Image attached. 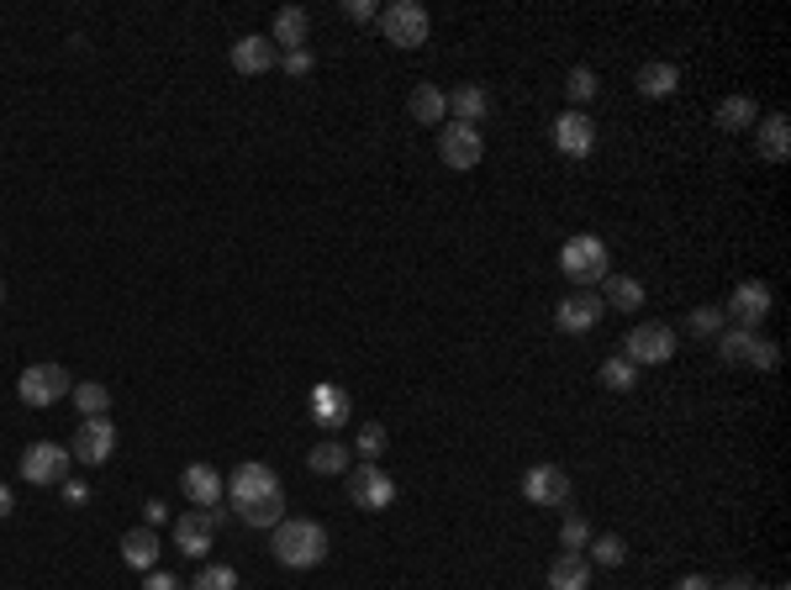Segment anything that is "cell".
<instances>
[{"mask_svg":"<svg viewBox=\"0 0 791 590\" xmlns=\"http://www.w3.org/2000/svg\"><path fill=\"white\" fill-rule=\"evenodd\" d=\"M270 548L285 569H317V564L328 559L333 538H328L322 522H311V517H285L280 528H270Z\"/></svg>","mask_w":791,"mask_h":590,"instance_id":"obj_1","label":"cell"},{"mask_svg":"<svg viewBox=\"0 0 791 590\" xmlns=\"http://www.w3.org/2000/svg\"><path fill=\"white\" fill-rule=\"evenodd\" d=\"M559 269L576 280L580 291H591V285H602L612 274V253H607V243L597 233H576L565 248H559Z\"/></svg>","mask_w":791,"mask_h":590,"instance_id":"obj_2","label":"cell"},{"mask_svg":"<svg viewBox=\"0 0 791 590\" xmlns=\"http://www.w3.org/2000/svg\"><path fill=\"white\" fill-rule=\"evenodd\" d=\"M380 32H386V43H396V48H423L433 22H427V11L417 0H391V5L380 11Z\"/></svg>","mask_w":791,"mask_h":590,"instance_id":"obj_3","label":"cell"},{"mask_svg":"<svg viewBox=\"0 0 791 590\" xmlns=\"http://www.w3.org/2000/svg\"><path fill=\"white\" fill-rule=\"evenodd\" d=\"M69 390H74V375H69L63 364H27L22 380H16V396H22L27 406H54Z\"/></svg>","mask_w":791,"mask_h":590,"instance_id":"obj_4","label":"cell"},{"mask_svg":"<svg viewBox=\"0 0 791 590\" xmlns=\"http://www.w3.org/2000/svg\"><path fill=\"white\" fill-rule=\"evenodd\" d=\"M74 470V453L59 442H27L22 448V480L27 485H63Z\"/></svg>","mask_w":791,"mask_h":590,"instance_id":"obj_5","label":"cell"},{"mask_svg":"<svg viewBox=\"0 0 791 590\" xmlns=\"http://www.w3.org/2000/svg\"><path fill=\"white\" fill-rule=\"evenodd\" d=\"M623 358L628 364H670L675 358V332L665 322H639L623 338Z\"/></svg>","mask_w":791,"mask_h":590,"instance_id":"obj_6","label":"cell"},{"mask_svg":"<svg viewBox=\"0 0 791 590\" xmlns=\"http://www.w3.org/2000/svg\"><path fill=\"white\" fill-rule=\"evenodd\" d=\"M349 502L359 511H386L396 502V480L380 464H354L349 470Z\"/></svg>","mask_w":791,"mask_h":590,"instance_id":"obj_7","label":"cell"},{"mask_svg":"<svg viewBox=\"0 0 791 590\" xmlns=\"http://www.w3.org/2000/svg\"><path fill=\"white\" fill-rule=\"evenodd\" d=\"M438 158L449 164V169H475L481 158H486V143H481V127H464V121H449L444 132H438Z\"/></svg>","mask_w":791,"mask_h":590,"instance_id":"obj_8","label":"cell"},{"mask_svg":"<svg viewBox=\"0 0 791 590\" xmlns=\"http://www.w3.org/2000/svg\"><path fill=\"white\" fill-rule=\"evenodd\" d=\"M74 464H106L117 453V427L106 416H80V433H74Z\"/></svg>","mask_w":791,"mask_h":590,"instance_id":"obj_9","label":"cell"},{"mask_svg":"<svg viewBox=\"0 0 791 590\" xmlns=\"http://www.w3.org/2000/svg\"><path fill=\"white\" fill-rule=\"evenodd\" d=\"M602 317H607V306H602L597 291H570V295H559V306H554V327L559 332H591Z\"/></svg>","mask_w":791,"mask_h":590,"instance_id":"obj_10","label":"cell"},{"mask_svg":"<svg viewBox=\"0 0 791 590\" xmlns=\"http://www.w3.org/2000/svg\"><path fill=\"white\" fill-rule=\"evenodd\" d=\"M723 317H729V327H755V332H760V322L770 317V285H765V280H744V285L729 295Z\"/></svg>","mask_w":791,"mask_h":590,"instance_id":"obj_11","label":"cell"},{"mask_svg":"<svg viewBox=\"0 0 791 590\" xmlns=\"http://www.w3.org/2000/svg\"><path fill=\"white\" fill-rule=\"evenodd\" d=\"M522 496L533 506H565L570 502V474L559 470V464H533V470L522 474Z\"/></svg>","mask_w":791,"mask_h":590,"instance_id":"obj_12","label":"cell"},{"mask_svg":"<svg viewBox=\"0 0 791 590\" xmlns=\"http://www.w3.org/2000/svg\"><path fill=\"white\" fill-rule=\"evenodd\" d=\"M227 491H233V506L264 502V496H274V491H280V474H274L270 464H259V459H248V464H238V470H233Z\"/></svg>","mask_w":791,"mask_h":590,"instance_id":"obj_13","label":"cell"},{"mask_svg":"<svg viewBox=\"0 0 791 590\" xmlns=\"http://www.w3.org/2000/svg\"><path fill=\"white\" fill-rule=\"evenodd\" d=\"M554 148L565 153V158H586L591 148H597V127L586 111H565V117L554 121Z\"/></svg>","mask_w":791,"mask_h":590,"instance_id":"obj_14","label":"cell"},{"mask_svg":"<svg viewBox=\"0 0 791 590\" xmlns=\"http://www.w3.org/2000/svg\"><path fill=\"white\" fill-rule=\"evenodd\" d=\"M274 63H280V48H274L270 37L248 32V37L233 43V69H238V74H270Z\"/></svg>","mask_w":791,"mask_h":590,"instance_id":"obj_15","label":"cell"},{"mask_svg":"<svg viewBox=\"0 0 791 590\" xmlns=\"http://www.w3.org/2000/svg\"><path fill=\"white\" fill-rule=\"evenodd\" d=\"M180 491H185V502L190 506H216L222 502V491H227V480L212 470V464H185V474H180Z\"/></svg>","mask_w":791,"mask_h":590,"instance_id":"obj_16","label":"cell"},{"mask_svg":"<svg viewBox=\"0 0 791 590\" xmlns=\"http://www.w3.org/2000/svg\"><path fill=\"white\" fill-rule=\"evenodd\" d=\"M212 538H216V528L206 522V511H185L180 522H175V548H180L185 559H206V554H212Z\"/></svg>","mask_w":791,"mask_h":590,"instance_id":"obj_17","label":"cell"},{"mask_svg":"<svg viewBox=\"0 0 791 590\" xmlns=\"http://www.w3.org/2000/svg\"><path fill=\"white\" fill-rule=\"evenodd\" d=\"M755 148H760L765 164H787L791 153V121L781 111H770V117L755 121Z\"/></svg>","mask_w":791,"mask_h":590,"instance_id":"obj_18","label":"cell"},{"mask_svg":"<svg viewBox=\"0 0 791 590\" xmlns=\"http://www.w3.org/2000/svg\"><path fill=\"white\" fill-rule=\"evenodd\" d=\"M306 32H311V16H306L302 5H285V11H274V27H270V43H274V48L296 54V48H306Z\"/></svg>","mask_w":791,"mask_h":590,"instance_id":"obj_19","label":"cell"},{"mask_svg":"<svg viewBox=\"0 0 791 590\" xmlns=\"http://www.w3.org/2000/svg\"><path fill=\"white\" fill-rule=\"evenodd\" d=\"M634 85H639V95H649V101H665V95H675L681 90V69L665 59L644 63L639 74H634Z\"/></svg>","mask_w":791,"mask_h":590,"instance_id":"obj_20","label":"cell"},{"mask_svg":"<svg viewBox=\"0 0 791 590\" xmlns=\"http://www.w3.org/2000/svg\"><path fill=\"white\" fill-rule=\"evenodd\" d=\"M449 117L464 121V127H475V121L491 117V90L486 85H459L449 95Z\"/></svg>","mask_w":791,"mask_h":590,"instance_id":"obj_21","label":"cell"},{"mask_svg":"<svg viewBox=\"0 0 791 590\" xmlns=\"http://www.w3.org/2000/svg\"><path fill=\"white\" fill-rule=\"evenodd\" d=\"M602 306H607V311H628V317H634V311L644 306V285L634 280V274H607V280H602Z\"/></svg>","mask_w":791,"mask_h":590,"instance_id":"obj_22","label":"cell"},{"mask_svg":"<svg viewBox=\"0 0 791 590\" xmlns=\"http://www.w3.org/2000/svg\"><path fill=\"white\" fill-rule=\"evenodd\" d=\"M760 121V106L749 101V95H729V101H718V111H712V127L718 132H744V127H755Z\"/></svg>","mask_w":791,"mask_h":590,"instance_id":"obj_23","label":"cell"},{"mask_svg":"<svg viewBox=\"0 0 791 590\" xmlns=\"http://www.w3.org/2000/svg\"><path fill=\"white\" fill-rule=\"evenodd\" d=\"M122 559H127V569H158V532L153 528H132L122 538Z\"/></svg>","mask_w":791,"mask_h":590,"instance_id":"obj_24","label":"cell"},{"mask_svg":"<svg viewBox=\"0 0 791 590\" xmlns=\"http://www.w3.org/2000/svg\"><path fill=\"white\" fill-rule=\"evenodd\" d=\"M712 343H718V358L739 369V364H749L755 343H760V332H755V327H723V332H718Z\"/></svg>","mask_w":791,"mask_h":590,"instance_id":"obj_25","label":"cell"},{"mask_svg":"<svg viewBox=\"0 0 791 590\" xmlns=\"http://www.w3.org/2000/svg\"><path fill=\"white\" fill-rule=\"evenodd\" d=\"M586 586H591V564L580 554H559L548 564V590H586Z\"/></svg>","mask_w":791,"mask_h":590,"instance_id":"obj_26","label":"cell"},{"mask_svg":"<svg viewBox=\"0 0 791 590\" xmlns=\"http://www.w3.org/2000/svg\"><path fill=\"white\" fill-rule=\"evenodd\" d=\"M311 416H317L322 427H343V422H349V396H343L338 385H317V390H311Z\"/></svg>","mask_w":791,"mask_h":590,"instance_id":"obj_27","label":"cell"},{"mask_svg":"<svg viewBox=\"0 0 791 590\" xmlns=\"http://www.w3.org/2000/svg\"><path fill=\"white\" fill-rule=\"evenodd\" d=\"M406 111L423 121V127H438V121L449 117V95H444L438 85H417L412 90V101H406Z\"/></svg>","mask_w":791,"mask_h":590,"instance_id":"obj_28","label":"cell"},{"mask_svg":"<svg viewBox=\"0 0 791 590\" xmlns=\"http://www.w3.org/2000/svg\"><path fill=\"white\" fill-rule=\"evenodd\" d=\"M238 517H244L248 528H280V522H285V491H274V496H264V502L238 506Z\"/></svg>","mask_w":791,"mask_h":590,"instance_id":"obj_29","label":"cell"},{"mask_svg":"<svg viewBox=\"0 0 791 590\" xmlns=\"http://www.w3.org/2000/svg\"><path fill=\"white\" fill-rule=\"evenodd\" d=\"M306 464H311V474H349V448L338 438H328L306 453Z\"/></svg>","mask_w":791,"mask_h":590,"instance_id":"obj_30","label":"cell"},{"mask_svg":"<svg viewBox=\"0 0 791 590\" xmlns=\"http://www.w3.org/2000/svg\"><path fill=\"white\" fill-rule=\"evenodd\" d=\"M74 406H80V416H106L111 412V390L106 385H95V380H74Z\"/></svg>","mask_w":791,"mask_h":590,"instance_id":"obj_31","label":"cell"},{"mask_svg":"<svg viewBox=\"0 0 791 590\" xmlns=\"http://www.w3.org/2000/svg\"><path fill=\"white\" fill-rule=\"evenodd\" d=\"M597 380L607 385V390H617V396H628V390L639 385V364H628V358L617 354V358H607V364L597 369Z\"/></svg>","mask_w":791,"mask_h":590,"instance_id":"obj_32","label":"cell"},{"mask_svg":"<svg viewBox=\"0 0 791 590\" xmlns=\"http://www.w3.org/2000/svg\"><path fill=\"white\" fill-rule=\"evenodd\" d=\"M586 548H591V559H597V564H607V569H617V564L628 559V543H623L617 532H602V538H591Z\"/></svg>","mask_w":791,"mask_h":590,"instance_id":"obj_33","label":"cell"},{"mask_svg":"<svg viewBox=\"0 0 791 590\" xmlns=\"http://www.w3.org/2000/svg\"><path fill=\"white\" fill-rule=\"evenodd\" d=\"M190 590H238V569L233 564H201V575H196Z\"/></svg>","mask_w":791,"mask_h":590,"instance_id":"obj_34","label":"cell"},{"mask_svg":"<svg viewBox=\"0 0 791 590\" xmlns=\"http://www.w3.org/2000/svg\"><path fill=\"white\" fill-rule=\"evenodd\" d=\"M686 327H692V338H718V332L729 327V317H723V306H697Z\"/></svg>","mask_w":791,"mask_h":590,"instance_id":"obj_35","label":"cell"},{"mask_svg":"<svg viewBox=\"0 0 791 590\" xmlns=\"http://www.w3.org/2000/svg\"><path fill=\"white\" fill-rule=\"evenodd\" d=\"M559 543H565V554H580V548L591 543V522L570 511V517H565V528H559Z\"/></svg>","mask_w":791,"mask_h":590,"instance_id":"obj_36","label":"cell"},{"mask_svg":"<svg viewBox=\"0 0 791 590\" xmlns=\"http://www.w3.org/2000/svg\"><path fill=\"white\" fill-rule=\"evenodd\" d=\"M386 427H380V422H365V427H359V453H365L369 464H375V459H380V453H386Z\"/></svg>","mask_w":791,"mask_h":590,"instance_id":"obj_37","label":"cell"},{"mask_svg":"<svg viewBox=\"0 0 791 590\" xmlns=\"http://www.w3.org/2000/svg\"><path fill=\"white\" fill-rule=\"evenodd\" d=\"M565 90H570V101H576V111L597 95V74L591 69H570V80H565Z\"/></svg>","mask_w":791,"mask_h":590,"instance_id":"obj_38","label":"cell"},{"mask_svg":"<svg viewBox=\"0 0 791 590\" xmlns=\"http://www.w3.org/2000/svg\"><path fill=\"white\" fill-rule=\"evenodd\" d=\"M311 48H296V54H280V69H285V74H291V80H306V74H311Z\"/></svg>","mask_w":791,"mask_h":590,"instance_id":"obj_39","label":"cell"},{"mask_svg":"<svg viewBox=\"0 0 791 590\" xmlns=\"http://www.w3.org/2000/svg\"><path fill=\"white\" fill-rule=\"evenodd\" d=\"M776 364H781V349H776L770 338H760V343H755V354H749V369H760V375H770Z\"/></svg>","mask_w":791,"mask_h":590,"instance_id":"obj_40","label":"cell"},{"mask_svg":"<svg viewBox=\"0 0 791 590\" xmlns=\"http://www.w3.org/2000/svg\"><path fill=\"white\" fill-rule=\"evenodd\" d=\"M143 590H185L175 575H164V569H149V580H143Z\"/></svg>","mask_w":791,"mask_h":590,"instance_id":"obj_41","label":"cell"},{"mask_svg":"<svg viewBox=\"0 0 791 590\" xmlns=\"http://www.w3.org/2000/svg\"><path fill=\"white\" fill-rule=\"evenodd\" d=\"M63 502H69V506H85V502H91V491H85V485H74V480H63Z\"/></svg>","mask_w":791,"mask_h":590,"instance_id":"obj_42","label":"cell"},{"mask_svg":"<svg viewBox=\"0 0 791 590\" xmlns=\"http://www.w3.org/2000/svg\"><path fill=\"white\" fill-rule=\"evenodd\" d=\"M343 11H349L354 22H369V16H375V5H369V0H343Z\"/></svg>","mask_w":791,"mask_h":590,"instance_id":"obj_43","label":"cell"},{"mask_svg":"<svg viewBox=\"0 0 791 590\" xmlns=\"http://www.w3.org/2000/svg\"><path fill=\"white\" fill-rule=\"evenodd\" d=\"M675 590H712V580H707V575H681Z\"/></svg>","mask_w":791,"mask_h":590,"instance_id":"obj_44","label":"cell"},{"mask_svg":"<svg viewBox=\"0 0 791 590\" xmlns=\"http://www.w3.org/2000/svg\"><path fill=\"white\" fill-rule=\"evenodd\" d=\"M712 590H760L749 575H733V580H723V586H712Z\"/></svg>","mask_w":791,"mask_h":590,"instance_id":"obj_45","label":"cell"},{"mask_svg":"<svg viewBox=\"0 0 791 590\" xmlns=\"http://www.w3.org/2000/svg\"><path fill=\"white\" fill-rule=\"evenodd\" d=\"M143 517H149V528H158L164 522V502H143Z\"/></svg>","mask_w":791,"mask_h":590,"instance_id":"obj_46","label":"cell"},{"mask_svg":"<svg viewBox=\"0 0 791 590\" xmlns=\"http://www.w3.org/2000/svg\"><path fill=\"white\" fill-rule=\"evenodd\" d=\"M206 522H212V528H222V522H227V506H222V502L206 506Z\"/></svg>","mask_w":791,"mask_h":590,"instance_id":"obj_47","label":"cell"},{"mask_svg":"<svg viewBox=\"0 0 791 590\" xmlns=\"http://www.w3.org/2000/svg\"><path fill=\"white\" fill-rule=\"evenodd\" d=\"M11 506H16V502H11V491H5V485H0V522H5V517H11Z\"/></svg>","mask_w":791,"mask_h":590,"instance_id":"obj_48","label":"cell"},{"mask_svg":"<svg viewBox=\"0 0 791 590\" xmlns=\"http://www.w3.org/2000/svg\"><path fill=\"white\" fill-rule=\"evenodd\" d=\"M0 300H5V285H0Z\"/></svg>","mask_w":791,"mask_h":590,"instance_id":"obj_49","label":"cell"}]
</instances>
